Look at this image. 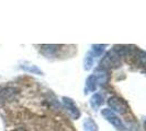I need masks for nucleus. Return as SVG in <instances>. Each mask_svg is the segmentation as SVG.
Listing matches in <instances>:
<instances>
[{"label":"nucleus","instance_id":"20e7f679","mask_svg":"<svg viewBox=\"0 0 146 131\" xmlns=\"http://www.w3.org/2000/svg\"><path fill=\"white\" fill-rule=\"evenodd\" d=\"M62 100H63L64 109H65L66 113L69 115V117L73 118V119H78L80 117V110L78 109L76 103L74 102V100H72L70 97H66V96H64Z\"/></svg>","mask_w":146,"mask_h":131},{"label":"nucleus","instance_id":"f03ea898","mask_svg":"<svg viewBox=\"0 0 146 131\" xmlns=\"http://www.w3.org/2000/svg\"><path fill=\"white\" fill-rule=\"evenodd\" d=\"M108 105L113 113H117L120 115H124L129 111V105L123 98L119 96H111L108 100Z\"/></svg>","mask_w":146,"mask_h":131},{"label":"nucleus","instance_id":"6e6552de","mask_svg":"<svg viewBox=\"0 0 146 131\" xmlns=\"http://www.w3.org/2000/svg\"><path fill=\"white\" fill-rule=\"evenodd\" d=\"M102 103H103V98L99 93H95V94L91 96V98H90V106L95 109V110L100 108V106L102 105Z\"/></svg>","mask_w":146,"mask_h":131},{"label":"nucleus","instance_id":"7ed1b4c3","mask_svg":"<svg viewBox=\"0 0 146 131\" xmlns=\"http://www.w3.org/2000/svg\"><path fill=\"white\" fill-rule=\"evenodd\" d=\"M101 115H102L107 121H109L117 130L119 131H124L125 130V124L123 121L121 120V118L117 116L115 113H113L110 108H103L101 110Z\"/></svg>","mask_w":146,"mask_h":131},{"label":"nucleus","instance_id":"39448f33","mask_svg":"<svg viewBox=\"0 0 146 131\" xmlns=\"http://www.w3.org/2000/svg\"><path fill=\"white\" fill-rule=\"evenodd\" d=\"M19 95V90L17 87L8 86L0 90V104L13 102Z\"/></svg>","mask_w":146,"mask_h":131},{"label":"nucleus","instance_id":"1a4fd4ad","mask_svg":"<svg viewBox=\"0 0 146 131\" xmlns=\"http://www.w3.org/2000/svg\"><path fill=\"white\" fill-rule=\"evenodd\" d=\"M58 45H42L41 46V51L45 56H53L56 51L58 50Z\"/></svg>","mask_w":146,"mask_h":131},{"label":"nucleus","instance_id":"0eeeda50","mask_svg":"<svg viewBox=\"0 0 146 131\" xmlns=\"http://www.w3.org/2000/svg\"><path fill=\"white\" fill-rule=\"evenodd\" d=\"M97 85H98V83H97L95 75L94 74L89 75L86 80V92L85 93L87 94L88 92H95L97 90Z\"/></svg>","mask_w":146,"mask_h":131},{"label":"nucleus","instance_id":"f257e3e1","mask_svg":"<svg viewBox=\"0 0 146 131\" xmlns=\"http://www.w3.org/2000/svg\"><path fill=\"white\" fill-rule=\"evenodd\" d=\"M121 65V56L114 48L109 50L101 59L100 66L102 69L106 68H117Z\"/></svg>","mask_w":146,"mask_h":131},{"label":"nucleus","instance_id":"423d86ee","mask_svg":"<svg viewBox=\"0 0 146 131\" xmlns=\"http://www.w3.org/2000/svg\"><path fill=\"white\" fill-rule=\"evenodd\" d=\"M94 75H95L98 84H107L109 81V73L106 69H102V68L97 69Z\"/></svg>","mask_w":146,"mask_h":131},{"label":"nucleus","instance_id":"ddd939ff","mask_svg":"<svg viewBox=\"0 0 146 131\" xmlns=\"http://www.w3.org/2000/svg\"><path fill=\"white\" fill-rule=\"evenodd\" d=\"M107 47V45H101V44H95L92 45V49H91V52L95 57H98V56H101L102 55L104 48Z\"/></svg>","mask_w":146,"mask_h":131},{"label":"nucleus","instance_id":"f8f14e48","mask_svg":"<svg viewBox=\"0 0 146 131\" xmlns=\"http://www.w3.org/2000/svg\"><path fill=\"white\" fill-rule=\"evenodd\" d=\"M21 68L23 70H25V71H28V72L33 73V74H37V75H42V74H43L42 70L35 65H22Z\"/></svg>","mask_w":146,"mask_h":131},{"label":"nucleus","instance_id":"4468645a","mask_svg":"<svg viewBox=\"0 0 146 131\" xmlns=\"http://www.w3.org/2000/svg\"><path fill=\"white\" fill-rule=\"evenodd\" d=\"M12 131H27V129H25V128H23V127H19V128L13 129Z\"/></svg>","mask_w":146,"mask_h":131},{"label":"nucleus","instance_id":"9b49d317","mask_svg":"<svg viewBox=\"0 0 146 131\" xmlns=\"http://www.w3.org/2000/svg\"><path fill=\"white\" fill-rule=\"evenodd\" d=\"M94 60H95V56L92 55L91 51H88L86 57L84 59V68L85 70H90L91 67L94 66Z\"/></svg>","mask_w":146,"mask_h":131},{"label":"nucleus","instance_id":"9d476101","mask_svg":"<svg viewBox=\"0 0 146 131\" xmlns=\"http://www.w3.org/2000/svg\"><path fill=\"white\" fill-rule=\"evenodd\" d=\"M84 131H99L96 121L91 118H87L84 121Z\"/></svg>","mask_w":146,"mask_h":131}]
</instances>
